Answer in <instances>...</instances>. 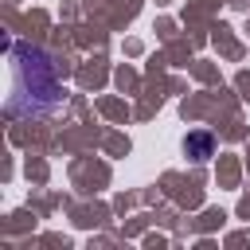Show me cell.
Here are the masks:
<instances>
[{
  "label": "cell",
  "instance_id": "obj_1",
  "mask_svg": "<svg viewBox=\"0 0 250 250\" xmlns=\"http://www.w3.org/2000/svg\"><path fill=\"white\" fill-rule=\"evenodd\" d=\"M4 51H8V98H4V113L12 121L55 113L62 105V98H66L59 62L43 47H31V43L4 39Z\"/></svg>",
  "mask_w": 250,
  "mask_h": 250
},
{
  "label": "cell",
  "instance_id": "obj_2",
  "mask_svg": "<svg viewBox=\"0 0 250 250\" xmlns=\"http://www.w3.org/2000/svg\"><path fill=\"white\" fill-rule=\"evenodd\" d=\"M184 152H188L195 164H203V160L215 152V137H211L207 129H195V133H188V141H184Z\"/></svg>",
  "mask_w": 250,
  "mask_h": 250
}]
</instances>
